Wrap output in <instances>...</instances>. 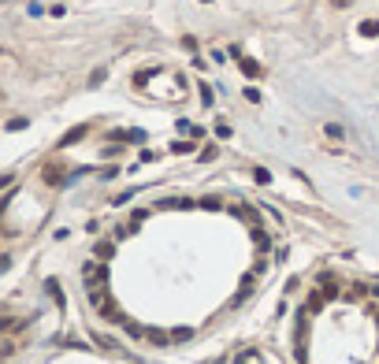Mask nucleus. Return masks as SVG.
Here are the masks:
<instances>
[{"mask_svg":"<svg viewBox=\"0 0 379 364\" xmlns=\"http://www.w3.org/2000/svg\"><path fill=\"white\" fill-rule=\"evenodd\" d=\"M145 338H149V342H156V346H164V342H167L164 331H145Z\"/></svg>","mask_w":379,"mask_h":364,"instance_id":"7","label":"nucleus"},{"mask_svg":"<svg viewBox=\"0 0 379 364\" xmlns=\"http://www.w3.org/2000/svg\"><path fill=\"white\" fill-rule=\"evenodd\" d=\"M104 74H108V71H104V67H97V71L89 74V86H101V82H104Z\"/></svg>","mask_w":379,"mask_h":364,"instance_id":"9","label":"nucleus"},{"mask_svg":"<svg viewBox=\"0 0 379 364\" xmlns=\"http://www.w3.org/2000/svg\"><path fill=\"white\" fill-rule=\"evenodd\" d=\"M190 335H194V331H190V327H175V331H171V338H175V342H186Z\"/></svg>","mask_w":379,"mask_h":364,"instance_id":"6","label":"nucleus"},{"mask_svg":"<svg viewBox=\"0 0 379 364\" xmlns=\"http://www.w3.org/2000/svg\"><path fill=\"white\" fill-rule=\"evenodd\" d=\"M231 56L238 60V67H242V71H245L249 78H257V74H260V63H257V60H249V56H242L238 49H231Z\"/></svg>","mask_w":379,"mask_h":364,"instance_id":"1","label":"nucleus"},{"mask_svg":"<svg viewBox=\"0 0 379 364\" xmlns=\"http://www.w3.org/2000/svg\"><path fill=\"white\" fill-rule=\"evenodd\" d=\"M357 30H361L365 37H379V19H365V23L357 26Z\"/></svg>","mask_w":379,"mask_h":364,"instance_id":"3","label":"nucleus"},{"mask_svg":"<svg viewBox=\"0 0 379 364\" xmlns=\"http://www.w3.org/2000/svg\"><path fill=\"white\" fill-rule=\"evenodd\" d=\"M45 290H49V294L56 297V301L63 305V294H60V282H56V279H49V282H45Z\"/></svg>","mask_w":379,"mask_h":364,"instance_id":"5","label":"nucleus"},{"mask_svg":"<svg viewBox=\"0 0 379 364\" xmlns=\"http://www.w3.org/2000/svg\"><path fill=\"white\" fill-rule=\"evenodd\" d=\"M324 134L335 138V141H342V126H338V123H324Z\"/></svg>","mask_w":379,"mask_h":364,"instance_id":"4","label":"nucleus"},{"mask_svg":"<svg viewBox=\"0 0 379 364\" xmlns=\"http://www.w3.org/2000/svg\"><path fill=\"white\" fill-rule=\"evenodd\" d=\"M245 101H253V104H260V89H253V86H245Z\"/></svg>","mask_w":379,"mask_h":364,"instance_id":"11","label":"nucleus"},{"mask_svg":"<svg viewBox=\"0 0 379 364\" xmlns=\"http://www.w3.org/2000/svg\"><path fill=\"white\" fill-rule=\"evenodd\" d=\"M201 101H204V104H212V101H216V97H212V89H209V82H201Z\"/></svg>","mask_w":379,"mask_h":364,"instance_id":"10","label":"nucleus"},{"mask_svg":"<svg viewBox=\"0 0 379 364\" xmlns=\"http://www.w3.org/2000/svg\"><path fill=\"white\" fill-rule=\"evenodd\" d=\"M86 134H89V126H74V130H67V134L60 138V149H67V145H74V141H78V138H86Z\"/></svg>","mask_w":379,"mask_h":364,"instance_id":"2","label":"nucleus"},{"mask_svg":"<svg viewBox=\"0 0 379 364\" xmlns=\"http://www.w3.org/2000/svg\"><path fill=\"white\" fill-rule=\"evenodd\" d=\"M171 152H194V141H175V145H171Z\"/></svg>","mask_w":379,"mask_h":364,"instance_id":"8","label":"nucleus"}]
</instances>
